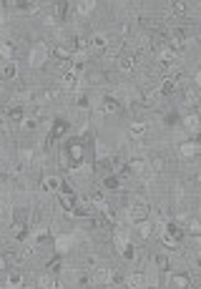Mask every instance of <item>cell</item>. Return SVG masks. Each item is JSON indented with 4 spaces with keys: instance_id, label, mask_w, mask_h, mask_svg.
I'll list each match as a JSON object with an SVG mask.
<instances>
[{
    "instance_id": "6da1fadb",
    "label": "cell",
    "mask_w": 201,
    "mask_h": 289,
    "mask_svg": "<svg viewBox=\"0 0 201 289\" xmlns=\"http://www.w3.org/2000/svg\"><path fill=\"white\" fill-rule=\"evenodd\" d=\"M149 214H151V204L146 199H134L131 206H128V221H131L134 226L136 224H143L149 221Z\"/></svg>"
},
{
    "instance_id": "7a4b0ae2",
    "label": "cell",
    "mask_w": 201,
    "mask_h": 289,
    "mask_svg": "<svg viewBox=\"0 0 201 289\" xmlns=\"http://www.w3.org/2000/svg\"><path fill=\"white\" fill-rule=\"evenodd\" d=\"M116 70H118L121 76H131L134 70H136V58H134L131 51H126V53H121L116 58Z\"/></svg>"
},
{
    "instance_id": "3957f363",
    "label": "cell",
    "mask_w": 201,
    "mask_h": 289,
    "mask_svg": "<svg viewBox=\"0 0 201 289\" xmlns=\"http://www.w3.org/2000/svg\"><path fill=\"white\" fill-rule=\"evenodd\" d=\"M48 53H50L48 43H35V46L31 48V68H40L48 61Z\"/></svg>"
},
{
    "instance_id": "277c9868",
    "label": "cell",
    "mask_w": 201,
    "mask_h": 289,
    "mask_svg": "<svg viewBox=\"0 0 201 289\" xmlns=\"http://www.w3.org/2000/svg\"><path fill=\"white\" fill-rule=\"evenodd\" d=\"M108 277H111V267L108 264H103L100 262L96 269H91V282H93V287H108Z\"/></svg>"
},
{
    "instance_id": "5b68a950",
    "label": "cell",
    "mask_w": 201,
    "mask_h": 289,
    "mask_svg": "<svg viewBox=\"0 0 201 289\" xmlns=\"http://www.w3.org/2000/svg\"><path fill=\"white\" fill-rule=\"evenodd\" d=\"M168 282H171V287H174V289H194L191 274H186V272H174Z\"/></svg>"
},
{
    "instance_id": "8992f818",
    "label": "cell",
    "mask_w": 201,
    "mask_h": 289,
    "mask_svg": "<svg viewBox=\"0 0 201 289\" xmlns=\"http://www.w3.org/2000/svg\"><path fill=\"white\" fill-rule=\"evenodd\" d=\"M73 244H76V237L73 234H61V237H55L53 247H55V252H58V254H66V252L73 249Z\"/></svg>"
},
{
    "instance_id": "52a82bcc",
    "label": "cell",
    "mask_w": 201,
    "mask_h": 289,
    "mask_svg": "<svg viewBox=\"0 0 201 289\" xmlns=\"http://www.w3.org/2000/svg\"><path fill=\"white\" fill-rule=\"evenodd\" d=\"M146 166H149L151 173H164L166 166H168V161H166V156H164V153H153L149 161H146Z\"/></svg>"
},
{
    "instance_id": "ba28073f",
    "label": "cell",
    "mask_w": 201,
    "mask_h": 289,
    "mask_svg": "<svg viewBox=\"0 0 201 289\" xmlns=\"http://www.w3.org/2000/svg\"><path fill=\"white\" fill-rule=\"evenodd\" d=\"M100 111L108 113V116H116V113H121V103L111 93H106L103 98H100Z\"/></svg>"
},
{
    "instance_id": "9c48e42d",
    "label": "cell",
    "mask_w": 201,
    "mask_h": 289,
    "mask_svg": "<svg viewBox=\"0 0 201 289\" xmlns=\"http://www.w3.org/2000/svg\"><path fill=\"white\" fill-rule=\"evenodd\" d=\"M25 116H28V113H25V106H20V103H13V106L8 108V121H10L13 126H20Z\"/></svg>"
},
{
    "instance_id": "30bf717a",
    "label": "cell",
    "mask_w": 201,
    "mask_h": 289,
    "mask_svg": "<svg viewBox=\"0 0 201 289\" xmlns=\"http://www.w3.org/2000/svg\"><path fill=\"white\" fill-rule=\"evenodd\" d=\"M181 126H184V128H189V131L196 136V134H199V111L184 113V116H181Z\"/></svg>"
},
{
    "instance_id": "8fae6325",
    "label": "cell",
    "mask_w": 201,
    "mask_h": 289,
    "mask_svg": "<svg viewBox=\"0 0 201 289\" xmlns=\"http://www.w3.org/2000/svg\"><path fill=\"white\" fill-rule=\"evenodd\" d=\"M176 88H179V83L171 78V76H166L161 83H159V88H156V93L159 96H174L176 93Z\"/></svg>"
},
{
    "instance_id": "7c38bea8",
    "label": "cell",
    "mask_w": 201,
    "mask_h": 289,
    "mask_svg": "<svg viewBox=\"0 0 201 289\" xmlns=\"http://www.w3.org/2000/svg\"><path fill=\"white\" fill-rule=\"evenodd\" d=\"M123 284H126V289H143L146 287V277H143V272H134L126 277Z\"/></svg>"
},
{
    "instance_id": "4fadbf2b",
    "label": "cell",
    "mask_w": 201,
    "mask_h": 289,
    "mask_svg": "<svg viewBox=\"0 0 201 289\" xmlns=\"http://www.w3.org/2000/svg\"><path fill=\"white\" fill-rule=\"evenodd\" d=\"M0 76H3V81H16L18 78V63L16 61H5L3 68H0Z\"/></svg>"
},
{
    "instance_id": "5bb4252c",
    "label": "cell",
    "mask_w": 201,
    "mask_h": 289,
    "mask_svg": "<svg viewBox=\"0 0 201 289\" xmlns=\"http://www.w3.org/2000/svg\"><path fill=\"white\" fill-rule=\"evenodd\" d=\"M28 219H31V209H28V206H16V209H13V224L28 226Z\"/></svg>"
},
{
    "instance_id": "9a60e30c",
    "label": "cell",
    "mask_w": 201,
    "mask_h": 289,
    "mask_svg": "<svg viewBox=\"0 0 201 289\" xmlns=\"http://www.w3.org/2000/svg\"><path fill=\"white\" fill-rule=\"evenodd\" d=\"M3 254V259H5V264H10V267H20L23 264V254L18 252V249H5V252H0Z\"/></svg>"
},
{
    "instance_id": "2e32d148",
    "label": "cell",
    "mask_w": 201,
    "mask_h": 289,
    "mask_svg": "<svg viewBox=\"0 0 201 289\" xmlns=\"http://www.w3.org/2000/svg\"><path fill=\"white\" fill-rule=\"evenodd\" d=\"M23 287V274L18 269H13L10 274H5V289H20Z\"/></svg>"
},
{
    "instance_id": "e0dca14e",
    "label": "cell",
    "mask_w": 201,
    "mask_h": 289,
    "mask_svg": "<svg viewBox=\"0 0 201 289\" xmlns=\"http://www.w3.org/2000/svg\"><path fill=\"white\" fill-rule=\"evenodd\" d=\"M55 287V277L50 272H43L38 274V279H35V289H53Z\"/></svg>"
},
{
    "instance_id": "ac0fdd59",
    "label": "cell",
    "mask_w": 201,
    "mask_h": 289,
    "mask_svg": "<svg viewBox=\"0 0 201 289\" xmlns=\"http://www.w3.org/2000/svg\"><path fill=\"white\" fill-rule=\"evenodd\" d=\"M88 46L103 53V51L108 48V35H103V33H93V35H91V40H88Z\"/></svg>"
},
{
    "instance_id": "d6986e66",
    "label": "cell",
    "mask_w": 201,
    "mask_h": 289,
    "mask_svg": "<svg viewBox=\"0 0 201 289\" xmlns=\"http://www.w3.org/2000/svg\"><path fill=\"white\" fill-rule=\"evenodd\" d=\"M146 131H149V123L146 121H134L131 126H128V134H131L134 138H143V136H146Z\"/></svg>"
},
{
    "instance_id": "ffe728a7",
    "label": "cell",
    "mask_w": 201,
    "mask_h": 289,
    "mask_svg": "<svg viewBox=\"0 0 201 289\" xmlns=\"http://www.w3.org/2000/svg\"><path fill=\"white\" fill-rule=\"evenodd\" d=\"M40 189L43 191H58L61 189V179L58 176H43L40 179Z\"/></svg>"
},
{
    "instance_id": "44dd1931",
    "label": "cell",
    "mask_w": 201,
    "mask_h": 289,
    "mask_svg": "<svg viewBox=\"0 0 201 289\" xmlns=\"http://www.w3.org/2000/svg\"><path fill=\"white\" fill-rule=\"evenodd\" d=\"M181 101H184V106H186V103H191V108L196 111V106H199V91H196V88H184Z\"/></svg>"
},
{
    "instance_id": "7402d4cb",
    "label": "cell",
    "mask_w": 201,
    "mask_h": 289,
    "mask_svg": "<svg viewBox=\"0 0 201 289\" xmlns=\"http://www.w3.org/2000/svg\"><path fill=\"white\" fill-rule=\"evenodd\" d=\"M179 153L186 158V156H196L199 153V143L196 141H184V143H179Z\"/></svg>"
},
{
    "instance_id": "603a6c76",
    "label": "cell",
    "mask_w": 201,
    "mask_h": 289,
    "mask_svg": "<svg viewBox=\"0 0 201 289\" xmlns=\"http://www.w3.org/2000/svg\"><path fill=\"white\" fill-rule=\"evenodd\" d=\"M50 10H53V18H55V20H66L68 10H70V3H53Z\"/></svg>"
},
{
    "instance_id": "cb8c5ba5",
    "label": "cell",
    "mask_w": 201,
    "mask_h": 289,
    "mask_svg": "<svg viewBox=\"0 0 201 289\" xmlns=\"http://www.w3.org/2000/svg\"><path fill=\"white\" fill-rule=\"evenodd\" d=\"M40 8H43L40 3H31V0H25V3H20L18 13H23V16H38Z\"/></svg>"
},
{
    "instance_id": "d4e9b609",
    "label": "cell",
    "mask_w": 201,
    "mask_h": 289,
    "mask_svg": "<svg viewBox=\"0 0 201 289\" xmlns=\"http://www.w3.org/2000/svg\"><path fill=\"white\" fill-rule=\"evenodd\" d=\"M68 131H70V123H68V121H55L50 136H53V138H61V136H66Z\"/></svg>"
},
{
    "instance_id": "484cf974",
    "label": "cell",
    "mask_w": 201,
    "mask_h": 289,
    "mask_svg": "<svg viewBox=\"0 0 201 289\" xmlns=\"http://www.w3.org/2000/svg\"><path fill=\"white\" fill-rule=\"evenodd\" d=\"M66 153H68V158H70L73 164H78L81 158H83V146H81V143H70V149H68Z\"/></svg>"
},
{
    "instance_id": "4316f807",
    "label": "cell",
    "mask_w": 201,
    "mask_h": 289,
    "mask_svg": "<svg viewBox=\"0 0 201 289\" xmlns=\"http://www.w3.org/2000/svg\"><path fill=\"white\" fill-rule=\"evenodd\" d=\"M171 16H176V18H184L186 13H189V3H171Z\"/></svg>"
},
{
    "instance_id": "83f0119b",
    "label": "cell",
    "mask_w": 201,
    "mask_h": 289,
    "mask_svg": "<svg viewBox=\"0 0 201 289\" xmlns=\"http://www.w3.org/2000/svg\"><path fill=\"white\" fill-rule=\"evenodd\" d=\"M93 8H96L93 0H85V3H76V13H78V16H91Z\"/></svg>"
},
{
    "instance_id": "f1b7e54d",
    "label": "cell",
    "mask_w": 201,
    "mask_h": 289,
    "mask_svg": "<svg viewBox=\"0 0 201 289\" xmlns=\"http://www.w3.org/2000/svg\"><path fill=\"white\" fill-rule=\"evenodd\" d=\"M76 108L88 113V111H91V98L85 96V93H78V96H76Z\"/></svg>"
},
{
    "instance_id": "f546056e",
    "label": "cell",
    "mask_w": 201,
    "mask_h": 289,
    "mask_svg": "<svg viewBox=\"0 0 201 289\" xmlns=\"http://www.w3.org/2000/svg\"><path fill=\"white\" fill-rule=\"evenodd\" d=\"M151 231H153L151 221H143V224H136V234H138V239H149V237H151Z\"/></svg>"
},
{
    "instance_id": "4dcf8cb0",
    "label": "cell",
    "mask_w": 201,
    "mask_h": 289,
    "mask_svg": "<svg viewBox=\"0 0 201 289\" xmlns=\"http://www.w3.org/2000/svg\"><path fill=\"white\" fill-rule=\"evenodd\" d=\"M153 264H156V269L166 272V269H168V256H166L164 252H156V254H153Z\"/></svg>"
},
{
    "instance_id": "1f68e13d",
    "label": "cell",
    "mask_w": 201,
    "mask_h": 289,
    "mask_svg": "<svg viewBox=\"0 0 201 289\" xmlns=\"http://www.w3.org/2000/svg\"><path fill=\"white\" fill-rule=\"evenodd\" d=\"M161 237V247H168V249H179L181 247V241L174 239V237H168V234H159Z\"/></svg>"
},
{
    "instance_id": "d6a6232c",
    "label": "cell",
    "mask_w": 201,
    "mask_h": 289,
    "mask_svg": "<svg viewBox=\"0 0 201 289\" xmlns=\"http://www.w3.org/2000/svg\"><path fill=\"white\" fill-rule=\"evenodd\" d=\"M103 186H108V189L116 191V189H121V179H118V176H111V173H108V176H103Z\"/></svg>"
},
{
    "instance_id": "836d02e7",
    "label": "cell",
    "mask_w": 201,
    "mask_h": 289,
    "mask_svg": "<svg viewBox=\"0 0 201 289\" xmlns=\"http://www.w3.org/2000/svg\"><path fill=\"white\" fill-rule=\"evenodd\" d=\"M20 128H23V131H35V128H38V119H31V116H25L23 123H20Z\"/></svg>"
},
{
    "instance_id": "e575fe53",
    "label": "cell",
    "mask_w": 201,
    "mask_h": 289,
    "mask_svg": "<svg viewBox=\"0 0 201 289\" xmlns=\"http://www.w3.org/2000/svg\"><path fill=\"white\" fill-rule=\"evenodd\" d=\"M121 254H123V259L134 262V259H136V247H134V244H126V247L121 249Z\"/></svg>"
},
{
    "instance_id": "d590c367",
    "label": "cell",
    "mask_w": 201,
    "mask_h": 289,
    "mask_svg": "<svg viewBox=\"0 0 201 289\" xmlns=\"http://www.w3.org/2000/svg\"><path fill=\"white\" fill-rule=\"evenodd\" d=\"M61 267H63V262H61V259H53V262L48 264V272L53 274V277H55V274H58L61 272Z\"/></svg>"
},
{
    "instance_id": "8d00e7d4",
    "label": "cell",
    "mask_w": 201,
    "mask_h": 289,
    "mask_svg": "<svg viewBox=\"0 0 201 289\" xmlns=\"http://www.w3.org/2000/svg\"><path fill=\"white\" fill-rule=\"evenodd\" d=\"M199 231H201V226H199V221L194 219V221L189 224V234H191V237H199Z\"/></svg>"
},
{
    "instance_id": "74e56055",
    "label": "cell",
    "mask_w": 201,
    "mask_h": 289,
    "mask_svg": "<svg viewBox=\"0 0 201 289\" xmlns=\"http://www.w3.org/2000/svg\"><path fill=\"white\" fill-rule=\"evenodd\" d=\"M58 161H61V166H63V169H68L70 158H68V153H66V151H61V153H58Z\"/></svg>"
},
{
    "instance_id": "f35d334b",
    "label": "cell",
    "mask_w": 201,
    "mask_h": 289,
    "mask_svg": "<svg viewBox=\"0 0 201 289\" xmlns=\"http://www.w3.org/2000/svg\"><path fill=\"white\" fill-rule=\"evenodd\" d=\"M118 33H121L123 38H126V35H131V25H128V23H121V25H118Z\"/></svg>"
},
{
    "instance_id": "ab89813d",
    "label": "cell",
    "mask_w": 201,
    "mask_h": 289,
    "mask_svg": "<svg viewBox=\"0 0 201 289\" xmlns=\"http://www.w3.org/2000/svg\"><path fill=\"white\" fill-rule=\"evenodd\" d=\"M8 269V264H5V259H3V254H0V272H5Z\"/></svg>"
},
{
    "instance_id": "60d3db41",
    "label": "cell",
    "mask_w": 201,
    "mask_h": 289,
    "mask_svg": "<svg viewBox=\"0 0 201 289\" xmlns=\"http://www.w3.org/2000/svg\"><path fill=\"white\" fill-rule=\"evenodd\" d=\"M53 289H66V284H58V282H55V287Z\"/></svg>"
},
{
    "instance_id": "b9f144b4",
    "label": "cell",
    "mask_w": 201,
    "mask_h": 289,
    "mask_svg": "<svg viewBox=\"0 0 201 289\" xmlns=\"http://www.w3.org/2000/svg\"><path fill=\"white\" fill-rule=\"evenodd\" d=\"M5 126H8V123H5L3 119H0V131H3V128H5Z\"/></svg>"
},
{
    "instance_id": "7bdbcfd3",
    "label": "cell",
    "mask_w": 201,
    "mask_h": 289,
    "mask_svg": "<svg viewBox=\"0 0 201 289\" xmlns=\"http://www.w3.org/2000/svg\"><path fill=\"white\" fill-rule=\"evenodd\" d=\"M146 289H161V287H156V284H151V287H146Z\"/></svg>"
},
{
    "instance_id": "ee69618b",
    "label": "cell",
    "mask_w": 201,
    "mask_h": 289,
    "mask_svg": "<svg viewBox=\"0 0 201 289\" xmlns=\"http://www.w3.org/2000/svg\"><path fill=\"white\" fill-rule=\"evenodd\" d=\"M121 289H126V287H121Z\"/></svg>"
}]
</instances>
